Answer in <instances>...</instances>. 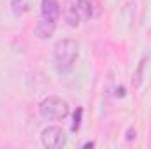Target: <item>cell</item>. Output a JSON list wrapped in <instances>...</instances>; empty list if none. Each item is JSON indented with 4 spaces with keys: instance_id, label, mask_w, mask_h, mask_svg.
<instances>
[{
    "instance_id": "6da1fadb",
    "label": "cell",
    "mask_w": 151,
    "mask_h": 149,
    "mask_svg": "<svg viewBox=\"0 0 151 149\" xmlns=\"http://www.w3.org/2000/svg\"><path fill=\"white\" fill-rule=\"evenodd\" d=\"M53 54H55V63H56L58 70H62V72L69 70L79 56V44L72 39L60 40V42H56Z\"/></svg>"
},
{
    "instance_id": "7a4b0ae2",
    "label": "cell",
    "mask_w": 151,
    "mask_h": 149,
    "mask_svg": "<svg viewBox=\"0 0 151 149\" xmlns=\"http://www.w3.org/2000/svg\"><path fill=\"white\" fill-rule=\"evenodd\" d=\"M39 112L47 121H60L69 116V104L60 97H47L40 102Z\"/></svg>"
},
{
    "instance_id": "3957f363",
    "label": "cell",
    "mask_w": 151,
    "mask_h": 149,
    "mask_svg": "<svg viewBox=\"0 0 151 149\" xmlns=\"http://www.w3.org/2000/svg\"><path fill=\"white\" fill-rule=\"evenodd\" d=\"M42 146L47 149H62L67 144V135L60 126H47L40 133Z\"/></svg>"
},
{
    "instance_id": "277c9868",
    "label": "cell",
    "mask_w": 151,
    "mask_h": 149,
    "mask_svg": "<svg viewBox=\"0 0 151 149\" xmlns=\"http://www.w3.org/2000/svg\"><path fill=\"white\" fill-rule=\"evenodd\" d=\"M55 30H56V21L40 16L39 21H37V25H35V28H34V34H35L37 39H42V40H44V39L53 37Z\"/></svg>"
},
{
    "instance_id": "5b68a950",
    "label": "cell",
    "mask_w": 151,
    "mask_h": 149,
    "mask_svg": "<svg viewBox=\"0 0 151 149\" xmlns=\"http://www.w3.org/2000/svg\"><path fill=\"white\" fill-rule=\"evenodd\" d=\"M62 12H63V19H65V23H67L69 27L76 28V27L79 25L81 16H79V11H77V4H76V2H72V0H67V2L63 4Z\"/></svg>"
},
{
    "instance_id": "8992f818",
    "label": "cell",
    "mask_w": 151,
    "mask_h": 149,
    "mask_svg": "<svg viewBox=\"0 0 151 149\" xmlns=\"http://www.w3.org/2000/svg\"><path fill=\"white\" fill-rule=\"evenodd\" d=\"M60 4L56 0H42L40 2V16L56 21L60 18Z\"/></svg>"
},
{
    "instance_id": "52a82bcc",
    "label": "cell",
    "mask_w": 151,
    "mask_h": 149,
    "mask_svg": "<svg viewBox=\"0 0 151 149\" xmlns=\"http://www.w3.org/2000/svg\"><path fill=\"white\" fill-rule=\"evenodd\" d=\"M32 0H11V9L16 16H23L30 11Z\"/></svg>"
},
{
    "instance_id": "ba28073f",
    "label": "cell",
    "mask_w": 151,
    "mask_h": 149,
    "mask_svg": "<svg viewBox=\"0 0 151 149\" xmlns=\"http://www.w3.org/2000/svg\"><path fill=\"white\" fill-rule=\"evenodd\" d=\"M76 4H77V11H79L81 19H90V18H91V14H93L90 0H77Z\"/></svg>"
},
{
    "instance_id": "9c48e42d",
    "label": "cell",
    "mask_w": 151,
    "mask_h": 149,
    "mask_svg": "<svg viewBox=\"0 0 151 149\" xmlns=\"http://www.w3.org/2000/svg\"><path fill=\"white\" fill-rule=\"evenodd\" d=\"M144 65H146V58L141 60V63H139V67H137V72L134 74V86H135V88H139V86L142 84V79H144Z\"/></svg>"
},
{
    "instance_id": "30bf717a",
    "label": "cell",
    "mask_w": 151,
    "mask_h": 149,
    "mask_svg": "<svg viewBox=\"0 0 151 149\" xmlns=\"http://www.w3.org/2000/svg\"><path fill=\"white\" fill-rule=\"evenodd\" d=\"M81 117H83V109L77 107L74 111V116H72V132H77L79 126H81Z\"/></svg>"
},
{
    "instance_id": "8fae6325",
    "label": "cell",
    "mask_w": 151,
    "mask_h": 149,
    "mask_svg": "<svg viewBox=\"0 0 151 149\" xmlns=\"http://www.w3.org/2000/svg\"><path fill=\"white\" fill-rule=\"evenodd\" d=\"M135 139V130L134 128H128L127 130V140H134Z\"/></svg>"
},
{
    "instance_id": "7c38bea8",
    "label": "cell",
    "mask_w": 151,
    "mask_h": 149,
    "mask_svg": "<svg viewBox=\"0 0 151 149\" xmlns=\"http://www.w3.org/2000/svg\"><path fill=\"white\" fill-rule=\"evenodd\" d=\"M93 146H95V142H86L83 148H84V149H90V148H93Z\"/></svg>"
}]
</instances>
